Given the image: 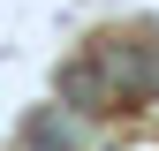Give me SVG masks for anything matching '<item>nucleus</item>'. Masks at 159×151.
<instances>
[{"label":"nucleus","mask_w":159,"mask_h":151,"mask_svg":"<svg viewBox=\"0 0 159 151\" xmlns=\"http://www.w3.org/2000/svg\"><path fill=\"white\" fill-rule=\"evenodd\" d=\"M61 106H76V113H114L121 106V91H114V76H106L98 53H76L61 68Z\"/></svg>","instance_id":"1"},{"label":"nucleus","mask_w":159,"mask_h":151,"mask_svg":"<svg viewBox=\"0 0 159 151\" xmlns=\"http://www.w3.org/2000/svg\"><path fill=\"white\" fill-rule=\"evenodd\" d=\"M23 144H30V151H76V128L61 121V113H38V121L23 128Z\"/></svg>","instance_id":"2"}]
</instances>
